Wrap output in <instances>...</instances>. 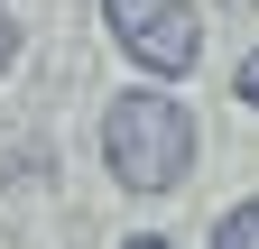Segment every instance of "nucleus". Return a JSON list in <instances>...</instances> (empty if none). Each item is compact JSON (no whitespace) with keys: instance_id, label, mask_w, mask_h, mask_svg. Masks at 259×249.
<instances>
[{"instance_id":"39448f33","label":"nucleus","mask_w":259,"mask_h":249,"mask_svg":"<svg viewBox=\"0 0 259 249\" xmlns=\"http://www.w3.org/2000/svg\"><path fill=\"white\" fill-rule=\"evenodd\" d=\"M10 55H19V19L0 10V65H10Z\"/></svg>"},{"instance_id":"7ed1b4c3","label":"nucleus","mask_w":259,"mask_h":249,"mask_svg":"<svg viewBox=\"0 0 259 249\" xmlns=\"http://www.w3.org/2000/svg\"><path fill=\"white\" fill-rule=\"evenodd\" d=\"M213 249H259V194L222 212V231H213Z\"/></svg>"},{"instance_id":"f257e3e1","label":"nucleus","mask_w":259,"mask_h":249,"mask_svg":"<svg viewBox=\"0 0 259 249\" xmlns=\"http://www.w3.org/2000/svg\"><path fill=\"white\" fill-rule=\"evenodd\" d=\"M102 166L130 184V194H167L194 166V120L176 92H120L102 111Z\"/></svg>"},{"instance_id":"f03ea898","label":"nucleus","mask_w":259,"mask_h":249,"mask_svg":"<svg viewBox=\"0 0 259 249\" xmlns=\"http://www.w3.org/2000/svg\"><path fill=\"white\" fill-rule=\"evenodd\" d=\"M111 37L139 55L148 74H185L194 55H204V19H194V0H102Z\"/></svg>"},{"instance_id":"423d86ee","label":"nucleus","mask_w":259,"mask_h":249,"mask_svg":"<svg viewBox=\"0 0 259 249\" xmlns=\"http://www.w3.org/2000/svg\"><path fill=\"white\" fill-rule=\"evenodd\" d=\"M130 249H167V240H130Z\"/></svg>"},{"instance_id":"20e7f679","label":"nucleus","mask_w":259,"mask_h":249,"mask_svg":"<svg viewBox=\"0 0 259 249\" xmlns=\"http://www.w3.org/2000/svg\"><path fill=\"white\" fill-rule=\"evenodd\" d=\"M241 102H250V111H259V46H250V55H241Z\"/></svg>"}]
</instances>
